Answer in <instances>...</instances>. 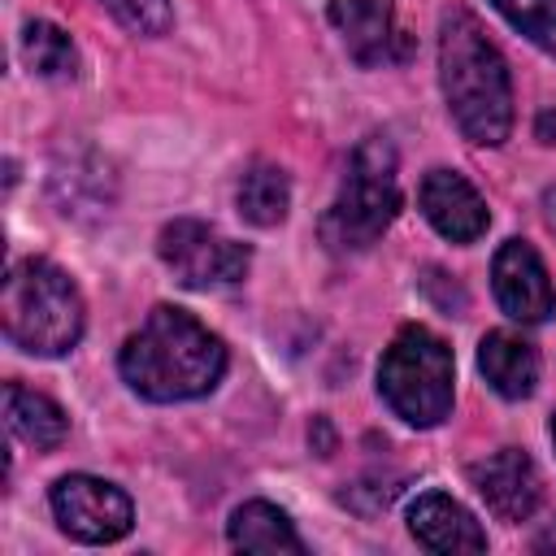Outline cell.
<instances>
[{
	"instance_id": "6da1fadb",
	"label": "cell",
	"mask_w": 556,
	"mask_h": 556,
	"mask_svg": "<svg viewBox=\"0 0 556 556\" xmlns=\"http://www.w3.org/2000/svg\"><path fill=\"white\" fill-rule=\"evenodd\" d=\"M117 369L135 395L152 404H178L208 395L222 382L226 343L187 308L156 304L143 326L122 343Z\"/></svg>"
},
{
	"instance_id": "7a4b0ae2",
	"label": "cell",
	"mask_w": 556,
	"mask_h": 556,
	"mask_svg": "<svg viewBox=\"0 0 556 556\" xmlns=\"http://www.w3.org/2000/svg\"><path fill=\"white\" fill-rule=\"evenodd\" d=\"M439 87L456 130L478 148H500L513 130V78L482 22L452 9L439 30Z\"/></svg>"
},
{
	"instance_id": "3957f363",
	"label": "cell",
	"mask_w": 556,
	"mask_h": 556,
	"mask_svg": "<svg viewBox=\"0 0 556 556\" xmlns=\"http://www.w3.org/2000/svg\"><path fill=\"white\" fill-rule=\"evenodd\" d=\"M0 321L13 348L30 356H65L83 339L87 304L78 282L61 265L43 256H26V261H13L4 274Z\"/></svg>"
},
{
	"instance_id": "277c9868",
	"label": "cell",
	"mask_w": 556,
	"mask_h": 556,
	"mask_svg": "<svg viewBox=\"0 0 556 556\" xmlns=\"http://www.w3.org/2000/svg\"><path fill=\"white\" fill-rule=\"evenodd\" d=\"M452 382H456L452 348L426 326H404L378 361V395L400 421L417 430L447 421Z\"/></svg>"
},
{
	"instance_id": "5b68a950",
	"label": "cell",
	"mask_w": 556,
	"mask_h": 556,
	"mask_svg": "<svg viewBox=\"0 0 556 556\" xmlns=\"http://www.w3.org/2000/svg\"><path fill=\"white\" fill-rule=\"evenodd\" d=\"M400 213V178H395V148L382 135L356 143L348 161V178L334 204L321 217V239L334 252H361L382 239V230Z\"/></svg>"
},
{
	"instance_id": "8992f818",
	"label": "cell",
	"mask_w": 556,
	"mask_h": 556,
	"mask_svg": "<svg viewBox=\"0 0 556 556\" xmlns=\"http://www.w3.org/2000/svg\"><path fill=\"white\" fill-rule=\"evenodd\" d=\"M156 252L165 261V269L191 287V291H217V287H235L248 265H252V252L248 243L222 235L217 226L208 222H195V217H174L161 226L156 235Z\"/></svg>"
},
{
	"instance_id": "52a82bcc",
	"label": "cell",
	"mask_w": 556,
	"mask_h": 556,
	"mask_svg": "<svg viewBox=\"0 0 556 556\" xmlns=\"http://www.w3.org/2000/svg\"><path fill=\"white\" fill-rule=\"evenodd\" d=\"M52 517L56 526L78 543H117L135 526V504L122 486L91 478V473H65L52 482Z\"/></svg>"
},
{
	"instance_id": "ba28073f",
	"label": "cell",
	"mask_w": 556,
	"mask_h": 556,
	"mask_svg": "<svg viewBox=\"0 0 556 556\" xmlns=\"http://www.w3.org/2000/svg\"><path fill=\"white\" fill-rule=\"evenodd\" d=\"M491 287H495L500 308L521 326H539L556 313V287L547 278V265L526 239L500 243L491 261Z\"/></svg>"
},
{
	"instance_id": "9c48e42d",
	"label": "cell",
	"mask_w": 556,
	"mask_h": 556,
	"mask_svg": "<svg viewBox=\"0 0 556 556\" xmlns=\"http://www.w3.org/2000/svg\"><path fill=\"white\" fill-rule=\"evenodd\" d=\"M469 482L500 521H526L543 500L539 469L521 447H500L486 460L469 465Z\"/></svg>"
},
{
	"instance_id": "30bf717a",
	"label": "cell",
	"mask_w": 556,
	"mask_h": 556,
	"mask_svg": "<svg viewBox=\"0 0 556 556\" xmlns=\"http://www.w3.org/2000/svg\"><path fill=\"white\" fill-rule=\"evenodd\" d=\"M417 208H421V217H426L443 239H452V243H473V239L486 230V222H491L486 200H482L478 187H473L465 174H456V169H430V174L421 178V187H417Z\"/></svg>"
},
{
	"instance_id": "8fae6325",
	"label": "cell",
	"mask_w": 556,
	"mask_h": 556,
	"mask_svg": "<svg viewBox=\"0 0 556 556\" xmlns=\"http://www.w3.org/2000/svg\"><path fill=\"white\" fill-rule=\"evenodd\" d=\"M408 530L426 552L456 556V552H486V530L473 521L465 504L443 491H426L408 504Z\"/></svg>"
},
{
	"instance_id": "7c38bea8",
	"label": "cell",
	"mask_w": 556,
	"mask_h": 556,
	"mask_svg": "<svg viewBox=\"0 0 556 556\" xmlns=\"http://www.w3.org/2000/svg\"><path fill=\"white\" fill-rule=\"evenodd\" d=\"M330 26L361 65H378L395 56L400 30L387 0H330Z\"/></svg>"
},
{
	"instance_id": "4fadbf2b",
	"label": "cell",
	"mask_w": 556,
	"mask_h": 556,
	"mask_svg": "<svg viewBox=\"0 0 556 556\" xmlns=\"http://www.w3.org/2000/svg\"><path fill=\"white\" fill-rule=\"evenodd\" d=\"M478 369L504 400H526L539 382V352L517 330H486L478 343Z\"/></svg>"
},
{
	"instance_id": "5bb4252c",
	"label": "cell",
	"mask_w": 556,
	"mask_h": 556,
	"mask_svg": "<svg viewBox=\"0 0 556 556\" xmlns=\"http://www.w3.org/2000/svg\"><path fill=\"white\" fill-rule=\"evenodd\" d=\"M226 539L235 552H291L300 556L304 552V539L295 534L291 517L269 504V500H248L230 513V526H226Z\"/></svg>"
},
{
	"instance_id": "9a60e30c",
	"label": "cell",
	"mask_w": 556,
	"mask_h": 556,
	"mask_svg": "<svg viewBox=\"0 0 556 556\" xmlns=\"http://www.w3.org/2000/svg\"><path fill=\"white\" fill-rule=\"evenodd\" d=\"M4 417H9V430L22 443H30L35 452L56 447L65 439V430H70V417L61 413V404L48 400L43 391L22 387V382H9L4 387Z\"/></svg>"
},
{
	"instance_id": "2e32d148",
	"label": "cell",
	"mask_w": 556,
	"mask_h": 556,
	"mask_svg": "<svg viewBox=\"0 0 556 556\" xmlns=\"http://www.w3.org/2000/svg\"><path fill=\"white\" fill-rule=\"evenodd\" d=\"M235 204H239V217L252 222V226H278L291 208V178L269 165V161H256L243 169L239 178V191H235Z\"/></svg>"
},
{
	"instance_id": "e0dca14e",
	"label": "cell",
	"mask_w": 556,
	"mask_h": 556,
	"mask_svg": "<svg viewBox=\"0 0 556 556\" xmlns=\"http://www.w3.org/2000/svg\"><path fill=\"white\" fill-rule=\"evenodd\" d=\"M22 61L39 74V78H74L78 74V52L70 43V35L52 22H26L22 30Z\"/></svg>"
},
{
	"instance_id": "ac0fdd59",
	"label": "cell",
	"mask_w": 556,
	"mask_h": 556,
	"mask_svg": "<svg viewBox=\"0 0 556 556\" xmlns=\"http://www.w3.org/2000/svg\"><path fill=\"white\" fill-rule=\"evenodd\" d=\"M491 9L534 48L556 56V0H491Z\"/></svg>"
},
{
	"instance_id": "d6986e66",
	"label": "cell",
	"mask_w": 556,
	"mask_h": 556,
	"mask_svg": "<svg viewBox=\"0 0 556 556\" xmlns=\"http://www.w3.org/2000/svg\"><path fill=\"white\" fill-rule=\"evenodd\" d=\"M126 30L135 35H165L169 22H174V9L169 0H100Z\"/></svg>"
},
{
	"instance_id": "ffe728a7",
	"label": "cell",
	"mask_w": 556,
	"mask_h": 556,
	"mask_svg": "<svg viewBox=\"0 0 556 556\" xmlns=\"http://www.w3.org/2000/svg\"><path fill=\"white\" fill-rule=\"evenodd\" d=\"M539 139L543 143H556V113L552 109H543V117H539Z\"/></svg>"
},
{
	"instance_id": "44dd1931",
	"label": "cell",
	"mask_w": 556,
	"mask_h": 556,
	"mask_svg": "<svg viewBox=\"0 0 556 556\" xmlns=\"http://www.w3.org/2000/svg\"><path fill=\"white\" fill-rule=\"evenodd\" d=\"M543 222H547V226L556 230V182H552V187L543 191Z\"/></svg>"
},
{
	"instance_id": "7402d4cb",
	"label": "cell",
	"mask_w": 556,
	"mask_h": 556,
	"mask_svg": "<svg viewBox=\"0 0 556 556\" xmlns=\"http://www.w3.org/2000/svg\"><path fill=\"white\" fill-rule=\"evenodd\" d=\"M552 443H556V417H552Z\"/></svg>"
}]
</instances>
